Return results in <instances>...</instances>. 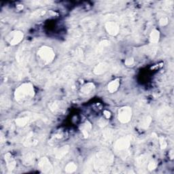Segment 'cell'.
<instances>
[{"label":"cell","mask_w":174,"mask_h":174,"mask_svg":"<svg viewBox=\"0 0 174 174\" xmlns=\"http://www.w3.org/2000/svg\"><path fill=\"white\" fill-rule=\"evenodd\" d=\"M35 91L33 85L30 83H24L16 89L14 97L16 101L19 104L30 101L34 97Z\"/></svg>","instance_id":"6da1fadb"},{"label":"cell","mask_w":174,"mask_h":174,"mask_svg":"<svg viewBox=\"0 0 174 174\" xmlns=\"http://www.w3.org/2000/svg\"><path fill=\"white\" fill-rule=\"evenodd\" d=\"M38 55L45 63H51L55 57L54 50L48 46L41 47L38 51Z\"/></svg>","instance_id":"7a4b0ae2"},{"label":"cell","mask_w":174,"mask_h":174,"mask_svg":"<svg viewBox=\"0 0 174 174\" xmlns=\"http://www.w3.org/2000/svg\"><path fill=\"white\" fill-rule=\"evenodd\" d=\"M132 117V109L131 108L125 106L118 110V120L122 123H127Z\"/></svg>","instance_id":"3957f363"},{"label":"cell","mask_w":174,"mask_h":174,"mask_svg":"<svg viewBox=\"0 0 174 174\" xmlns=\"http://www.w3.org/2000/svg\"><path fill=\"white\" fill-rule=\"evenodd\" d=\"M23 36V34L21 31H15L10 33L6 38V40L11 45H17L22 41Z\"/></svg>","instance_id":"277c9868"},{"label":"cell","mask_w":174,"mask_h":174,"mask_svg":"<svg viewBox=\"0 0 174 174\" xmlns=\"http://www.w3.org/2000/svg\"><path fill=\"white\" fill-rule=\"evenodd\" d=\"M131 144V138L130 137H122L116 141L114 147L118 151H122L128 149Z\"/></svg>","instance_id":"5b68a950"},{"label":"cell","mask_w":174,"mask_h":174,"mask_svg":"<svg viewBox=\"0 0 174 174\" xmlns=\"http://www.w3.org/2000/svg\"><path fill=\"white\" fill-rule=\"evenodd\" d=\"M39 169L44 173H52L53 172V166L51 165L50 160L47 158L43 157L40 160L38 163Z\"/></svg>","instance_id":"8992f818"},{"label":"cell","mask_w":174,"mask_h":174,"mask_svg":"<svg viewBox=\"0 0 174 174\" xmlns=\"http://www.w3.org/2000/svg\"><path fill=\"white\" fill-rule=\"evenodd\" d=\"M105 29L108 33L112 35H117L119 33V30H120L118 24L114 21L106 22Z\"/></svg>","instance_id":"52a82bcc"},{"label":"cell","mask_w":174,"mask_h":174,"mask_svg":"<svg viewBox=\"0 0 174 174\" xmlns=\"http://www.w3.org/2000/svg\"><path fill=\"white\" fill-rule=\"evenodd\" d=\"M119 86H120V80L119 79H116L108 84V89L109 92L113 93L117 91Z\"/></svg>","instance_id":"ba28073f"},{"label":"cell","mask_w":174,"mask_h":174,"mask_svg":"<svg viewBox=\"0 0 174 174\" xmlns=\"http://www.w3.org/2000/svg\"><path fill=\"white\" fill-rule=\"evenodd\" d=\"M107 69H108L107 64L101 63L95 66V67L94 68V73L95 74H97V75H99V74H102L105 73L106 71H107Z\"/></svg>","instance_id":"9c48e42d"},{"label":"cell","mask_w":174,"mask_h":174,"mask_svg":"<svg viewBox=\"0 0 174 174\" xmlns=\"http://www.w3.org/2000/svg\"><path fill=\"white\" fill-rule=\"evenodd\" d=\"M95 89V85L92 82H89L86 84L85 86H82L81 89V92L84 95H88L89 93H91L93 90Z\"/></svg>","instance_id":"30bf717a"},{"label":"cell","mask_w":174,"mask_h":174,"mask_svg":"<svg viewBox=\"0 0 174 174\" xmlns=\"http://www.w3.org/2000/svg\"><path fill=\"white\" fill-rule=\"evenodd\" d=\"M5 160L6 161V163H7V167L8 169L10 170H12L13 169L14 167H15V161L14 160L12 159V155L10 153H8L5 156Z\"/></svg>","instance_id":"8fae6325"},{"label":"cell","mask_w":174,"mask_h":174,"mask_svg":"<svg viewBox=\"0 0 174 174\" xmlns=\"http://www.w3.org/2000/svg\"><path fill=\"white\" fill-rule=\"evenodd\" d=\"M159 38H160L159 31H158V30H153L152 32H151V34H150V42L153 43V44L157 43L158 42H159Z\"/></svg>","instance_id":"7c38bea8"},{"label":"cell","mask_w":174,"mask_h":174,"mask_svg":"<svg viewBox=\"0 0 174 174\" xmlns=\"http://www.w3.org/2000/svg\"><path fill=\"white\" fill-rule=\"evenodd\" d=\"M76 169H77V165L74 163H69L66 165L65 168V172L68 173H73L75 172Z\"/></svg>","instance_id":"4fadbf2b"},{"label":"cell","mask_w":174,"mask_h":174,"mask_svg":"<svg viewBox=\"0 0 174 174\" xmlns=\"http://www.w3.org/2000/svg\"><path fill=\"white\" fill-rule=\"evenodd\" d=\"M29 121H30V118L29 117H23L21 118H18L16 121V123H17L18 126H22L23 127L25 125H26Z\"/></svg>","instance_id":"5bb4252c"},{"label":"cell","mask_w":174,"mask_h":174,"mask_svg":"<svg viewBox=\"0 0 174 174\" xmlns=\"http://www.w3.org/2000/svg\"><path fill=\"white\" fill-rule=\"evenodd\" d=\"M50 109L53 112H57L59 111V109L61 108V104L59 101H54L53 104H51L50 105Z\"/></svg>","instance_id":"9a60e30c"},{"label":"cell","mask_w":174,"mask_h":174,"mask_svg":"<svg viewBox=\"0 0 174 174\" xmlns=\"http://www.w3.org/2000/svg\"><path fill=\"white\" fill-rule=\"evenodd\" d=\"M159 142L160 145V148H162V149H165V148H166L167 146V141L165 140V138L163 137H160L159 139Z\"/></svg>","instance_id":"2e32d148"},{"label":"cell","mask_w":174,"mask_h":174,"mask_svg":"<svg viewBox=\"0 0 174 174\" xmlns=\"http://www.w3.org/2000/svg\"><path fill=\"white\" fill-rule=\"evenodd\" d=\"M150 122H151V118L148 117H147L146 119H145L144 122H143V125H142L143 127L147 128V127L150 125Z\"/></svg>","instance_id":"e0dca14e"},{"label":"cell","mask_w":174,"mask_h":174,"mask_svg":"<svg viewBox=\"0 0 174 174\" xmlns=\"http://www.w3.org/2000/svg\"><path fill=\"white\" fill-rule=\"evenodd\" d=\"M159 23L161 26H165L168 23V18L167 17H163L160 19Z\"/></svg>","instance_id":"ac0fdd59"},{"label":"cell","mask_w":174,"mask_h":174,"mask_svg":"<svg viewBox=\"0 0 174 174\" xmlns=\"http://www.w3.org/2000/svg\"><path fill=\"white\" fill-rule=\"evenodd\" d=\"M156 163L155 162H154V161H151L148 165V168L150 171L154 170V169H156Z\"/></svg>","instance_id":"d6986e66"},{"label":"cell","mask_w":174,"mask_h":174,"mask_svg":"<svg viewBox=\"0 0 174 174\" xmlns=\"http://www.w3.org/2000/svg\"><path fill=\"white\" fill-rule=\"evenodd\" d=\"M134 63V60L133 58H129V59H128L125 61V64H126L127 65H131L132 64H133Z\"/></svg>","instance_id":"ffe728a7"},{"label":"cell","mask_w":174,"mask_h":174,"mask_svg":"<svg viewBox=\"0 0 174 174\" xmlns=\"http://www.w3.org/2000/svg\"><path fill=\"white\" fill-rule=\"evenodd\" d=\"M104 115L105 116V117L107 118H109V117H110V116H111V114H110V112H109V111H104Z\"/></svg>","instance_id":"44dd1931"}]
</instances>
